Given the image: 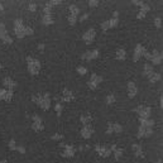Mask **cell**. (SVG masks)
<instances>
[{"label": "cell", "instance_id": "obj_18", "mask_svg": "<svg viewBox=\"0 0 163 163\" xmlns=\"http://www.w3.org/2000/svg\"><path fill=\"white\" fill-rule=\"evenodd\" d=\"M110 152H113L114 153L116 161H119V159L121 158V155H123V149L118 147L116 144H111V146H110Z\"/></svg>", "mask_w": 163, "mask_h": 163}, {"label": "cell", "instance_id": "obj_6", "mask_svg": "<svg viewBox=\"0 0 163 163\" xmlns=\"http://www.w3.org/2000/svg\"><path fill=\"white\" fill-rule=\"evenodd\" d=\"M32 129L34 132H42L44 129V124L41 116H38L37 114H34L32 118Z\"/></svg>", "mask_w": 163, "mask_h": 163}, {"label": "cell", "instance_id": "obj_27", "mask_svg": "<svg viewBox=\"0 0 163 163\" xmlns=\"http://www.w3.org/2000/svg\"><path fill=\"white\" fill-rule=\"evenodd\" d=\"M68 11H70V14L68 15H75V17H78V13H80V8L76 5V4H72L68 8Z\"/></svg>", "mask_w": 163, "mask_h": 163}, {"label": "cell", "instance_id": "obj_30", "mask_svg": "<svg viewBox=\"0 0 163 163\" xmlns=\"http://www.w3.org/2000/svg\"><path fill=\"white\" fill-rule=\"evenodd\" d=\"M51 9H52V5L51 3H45L43 5V14H51Z\"/></svg>", "mask_w": 163, "mask_h": 163}, {"label": "cell", "instance_id": "obj_16", "mask_svg": "<svg viewBox=\"0 0 163 163\" xmlns=\"http://www.w3.org/2000/svg\"><path fill=\"white\" fill-rule=\"evenodd\" d=\"M143 49H144V47H143L142 44H136L135 45V48H134V56H133V61H134V62L139 61L140 57L143 56Z\"/></svg>", "mask_w": 163, "mask_h": 163}, {"label": "cell", "instance_id": "obj_35", "mask_svg": "<svg viewBox=\"0 0 163 163\" xmlns=\"http://www.w3.org/2000/svg\"><path fill=\"white\" fill-rule=\"evenodd\" d=\"M1 41L4 42V43H6V44H11V43H13V38L9 37L8 34H6L5 37H3V38H1Z\"/></svg>", "mask_w": 163, "mask_h": 163}, {"label": "cell", "instance_id": "obj_37", "mask_svg": "<svg viewBox=\"0 0 163 163\" xmlns=\"http://www.w3.org/2000/svg\"><path fill=\"white\" fill-rule=\"evenodd\" d=\"M9 149H11V150L17 149V143H15V139H13V138L9 140Z\"/></svg>", "mask_w": 163, "mask_h": 163}, {"label": "cell", "instance_id": "obj_12", "mask_svg": "<svg viewBox=\"0 0 163 163\" xmlns=\"http://www.w3.org/2000/svg\"><path fill=\"white\" fill-rule=\"evenodd\" d=\"M95 150L99 153V155H101V157H104V158H106V157H109L110 154H111V152H110V148L109 147H106V146H97L95 147Z\"/></svg>", "mask_w": 163, "mask_h": 163}, {"label": "cell", "instance_id": "obj_1", "mask_svg": "<svg viewBox=\"0 0 163 163\" xmlns=\"http://www.w3.org/2000/svg\"><path fill=\"white\" fill-rule=\"evenodd\" d=\"M32 101L39 106L42 110L47 111L51 108V97H49L48 92H42V94H36L32 96Z\"/></svg>", "mask_w": 163, "mask_h": 163}, {"label": "cell", "instance_id": "obj_46", "mask_svg": "<svg viewBox=\"0 0 163 163\" xmlns=\"http://www.w3.org/2000/svg\"><path fill=\"white\" fill-rule=\"evenodd\" d=\"M5 92H6L5 89H0V100H4V97H5Z\"/></svg>", "mask_w": 163, "mask_h": 163}, {"label": "cell", "instance_id": "obj_54", "mask_svg": "<svg viewBox=\"0 0 163 163\" xmlns=\"http://www.w3.org/2000/svg\"><path fill=\"white\" fill-rule=\"evenodd\" d=\"M1 68H3V66H1V63H0V70H1Z\"/></svg>", "mask_w": 163, "mask_h": 163}, {"label": "cell", "instance_id": "obj_8", "mask_svg": "<svg viewBox=\"0 0 163 163\" xmlns=\"http://www.w3.org/2000/svg\"><path fill=\"white\" fill-rule=\"evenodd\" d=\"M101 81H102L101 76H99L96 73H92V75H91V77H90V80H89V82H87V85H89V87L91 90H95Z\"/></svg>", "mask_w": 163, "mask_h": 163}, {"label": "cell", "instance_id": "obj_28", "mask_svg": "<svg viewBox=\"0 0 163 163\" xmlns=\"http://www.w3.org/2000/svg\"><path fill=\"white\" fill-rule=\"evenodd\" d=\"M115 57H116V59H119V61H124L127 58V52H125V49H123V48L118 49Z\"/></svg>", "mask_w": 163, "mask_h": 163}, {"label": "cell", "instance_id": "obj_21", "mask_svg": "<svg viewBox=\"0 0 163 163\" xmlns=\"http://www.w3.org/2000/svg\"><path fill=\"white\" fill-rule=\"evenodd\" d=\"M4 86L8 87V91H13L17 87V82L14 80H11L10 77H5L4 78Z\"/></svg>", "mask_w": 163, "mask_h": 163}, {"label": "cell", "instance_id": "obj_44", "mask_svg": "<svg viewBox=\"0 0 163 163\" xmlns=\"http://www.w3.org/2000/svg\"><path fill=\"white\" fill-rule=\"evenodd\" d=\"M15 150H18L19 153H22V154H24L25 153V148L24 147H22V146H17V149Z\"/></svg>", "mask_w": 163, "mask_h": 163}, {"label": "cell", "instance_id": "obj_51", "mask_svg": "<svg viewBox=\"0 0 163 163\" xmlns=\"http://www.w3.org/2000/svg\"><path fill=\"white\" fill-rule=\"evenodd\" d=\"M4 9V6H3V4H0V10H3Z\"/></svg>", "mask_w": 163, "mask_h": 163}, {"label": "cell", "instance_id": "obj_39", "mask_svg": "<svg viewBox=\"0 0 163 163\" xmlns=\"http://www.w3.org/2000/svg\"><path fill=\"white\" fill-rule=\"evenodd\" d=\"M76 20H77V17H75V15H68V23H70V25H73Z\"/></svg>", "mask_w": 163, "mask_h": 163}, {"label": "cell", "instance_id": "obj_24", "mask_svg": "<svg viewBox=\"0 0 163 163\" xmlns=\"http://www.w3.org/2000/svg\"><path fill=\"white\" fill-rule=\"evenodd\" d=\"M139 123H140V125H142V127L153 128L154 120H153V119H139Z\"/></svg>", "mask_w": 163, "mask_h": 163}, {"label": "cell", "instance_id": "obj_13", "mask_svg": "<svg viewBox=\"0 0 163 163\" xmlns=\"http://www.w3.org/2000/svg\"><path fill=\"white\" fill-rule=\"evenodd\" d=\"M123 130L120 124L118 123H109L108 124V129H106V134H113V133H120Z\"/></svg>", "mask_w": 163, "mask_h": 163}, {"label": "cell", "instance_id": "obj_9", "mask_svg": "<svg viewBox=\"0 0 163 163\" xmlns=\"http://www.w3.org/2000/svg\"><path fill=\"white\" fill-rule=\"evenodd\" d=\"M95 37H96V33H95V29L94 28H91V29H89L87 32L83 34L82 36V41L85 42L86 44H91L94 42V39H95Z\"/></svg>", "mask_w": 163, "mask_h": 163}, {"label": "cell", "instance_id": "obj_19", "mask_svg": "<svg viewBox=\"0 0 163 163\" xmlns=\"http://www.w3.org/2000/svg\"><path fill=\"white\" fill-rule=\"evenodd\" d=\"M149 9H150V6L148 5V4L143 3L142 6H140V10L138 11V14H136V18H138V19H143L147 15L148 11H149Z\"/></svg>", "mask_w": 163, "mask_h": 163}, {"label": "cell", "instance_id": "obj_26", "mask_svg": "<svg viewBox=\"0 0 163 163\" xmlns=\"http://www.w3.org/2000/svg\"><path fill=\"white\" fill-rule=\"evenodd\" d=\"M42 22H43V24H45V25L53 24V17H52V14H43V17H42Z\"/></svg>", "mask_w": 163, "mask_h": 163}, {"label": "cell", "instance_id": "obj_25", "mask_svg": "<svg viewBox=\"0 0 163 163\" xmlns=\"http://www.w3.org/2000/svg\"><path fill=\"white\" fill-rule=\"evenodd\" d=\"M143 72H144V75H146L147 77H150V76L154 73V70H153V67H152L149 63H146L144 64V68H143Z\"/></svg>", "mask_w": 163, "mask_h": 163}, {"label": "cell", "instance_id": "obj_4", "mask_svg": "<svg viewBox=\"0 0 163 163\" xmlns=\"http://www.w3.org/2000/svg\"><path fill=\"white\" fill-rule=\"evenodd\" d=\"M134 113H136L139 115V119H149L150 115V108L146 105H139L134 109Z\"/></svg>", "mask_w": 163, "mask_h": 163}, {"label": "cell", "instance_id": "obj_49", "mask_svg": "<svg viewBox=\"0 0 163 163\" xmlns=\"http://www.w3.org/2000/svg\"><path fill=\"white\" fill-rule=\"evenodd\" d=\"M38 49H39V51H43V49H44V44L41 43L39 45H38Z\"/></svg>", "mask_w": 163, "mask_h": 163}, {"label": "cell", "instance_id": "obj_53", "mask_svg": "<svg viewBox=\"0 0 163 163\" xmlns=\"http://www.w3.org/2000/svg\"><path fill=\"white\" fill-rule=\"evenodd\" d=\"M157 163H162V159H158V162Z\"/></svg>", "mask_w": 163, "mask_h": 163}, {"label": "cell", "instance_id": "obj_3", "mask_svg": "<svg viewBox=\"0 0 163 163\" xmlns=\"http://www.w3.org/2000/svg\"><path fill=\"white\" fill-rule=\"evenodd\" d=\"M59 148H61V155L64 158H71L75 155L76 148L71 144H64V143H59Z\"/></svg>", "mask_w": 163, "mask_h": 163}, {"label": "cell", "instance_id": "obj_52", "mask_svg": "<svg viewBox=\"0 0 163 163\" xmlns=\"http://www.w3.org/2000/svg\"><path fill=\"white\" fill-rule=\"evenodd\" d=\"M0 163H9V162H6V161H0Z\"/></svg>", "mask_w": 163, "mask_h": 163}, {"label": "cell", "instance_id": "obj_38", "mask_svg": "<svg viewBox=\"0 0 163 163\" xmlns=\"http://www.w3.org/2000/svg\"><path fill=\"white\" fill-rule=\"evenodd\" d=\"M77 72H78L80 75H86L87 73V68L83 67V66H78L77 67Z\"/></svg>", "mask_w": 163, "mask_h": 163}, {"label": "cell", "instance_id": "obj_31", "mask_svg": "<svg viewBox=\"0 0 163 163\" xmlns=\"http://www.w3.org/2000/svg\"><path fill=\"white\" fill-rule=\"evenodd\" d=\"M114 102H115V96H114V94H109L108 96H106V104L113 105Z\"/></svg>", "mask_w": 163, "mask_h": 163}, {"label": "cell", "instance_id": "obj_17", "mask_svg": "<svg viewBox=\"0 0 163 163\" xmlns=\"http://www.w3.org/2000/svg\"><path fill=\"white\" fill-rule=\"evenodd\" d=\"M136 92H138V89H136L135 83L133 81H129L128 82V96L130 99H133V97H135Z\"/></svg>", "mask_w": 163, "mask_h": 163}, {"label": "cell", "instance_id": "obj_48", "mask_svg": "<svg viewBox=\"0 0 163 163\" xmlns=\"http://www.w3.org/2000/svg\"><path fill=\"white\" fill-rule=\"evenodd\" d=\"M51 3V5H58V4H61V1H58V0H53V1H49Z\"/></svg>", "mask_w": 163, "mask_h": 163}, {"label": "cell", "instance_id": "obj_32", "mask_svg": "<svg viewBox=\"0 0 163 163\" xmlns=\"http://www.w3.org/2000/svg\"><path fill=\"white\" fill-rule=\"evenodd\" d=\"M8 34V32H6V28H5V25L3 24V23H0V39H1L3 37H5Z\"/></svg>", "mask_w": 163, "mask_h": 163}, {"label": "cell", "instance_id": "obj_45", "mask_svg": "<svg viewBox=\"0 0 163 163\" xmlns=\"http://www.w3.org/2000/svg\"><path fill=\"white\" fill-rule=\"evenodd\" d=\"M33 34V29L29 27H25V36H32Z\"/></svg>", "mask_w": 163, "mask_h": 163}, {"label": "cell", "instance_id": "obj_22", "mask_svg": "<svg viewBox=\"0 0 163 163\" xmlns=\"http://www.w3.org/2000/svg\"><path fill=\"white\" fill-rule=\"evenodd\" d=\"M80 120H81L82 125H91V121H92V116H91L90 113H83L81 116H80Z\"/></svg>", "mask_w": 163, "mask_h": 163}, {"label": "cell", "instance_id": "obj_15", "mask_svg": "<svg viewBox=\"0 0 163 163\" xmlns=\"http://www.w3.org/2000/svg\"><path fill=\"white\" fill-rule=\"evenodd\" d=\"M97 57H99V51H97V49H94V51H87V52H85L81 56V58L85 59V61H90V59L97 58Z\"/></svg>", "mask_w": 163, "mask_h": 163}, {"label": "cell", "instance_id": "obj_11", "mask_svg": "<svg viewBox=\"0 0 163 163\" xmlns=\"http://www.w3.org/2000/svg\"><path fill=\"white\" fill-rule=\"evenodd\" d=\"M118 23H119V19L118 18H113V19H109V20H105L104 23H101V29L108 30L110 28H114V27L118 25Z\"/></svg>", "mask_w": 163, "mask_h": 163}, {"label": "cell", "instance_id": "obj_42", "mask_svg": "<svg viewBox=\"0 0 163 163\" xmlns=\"http://www.w3.org/2000/svg\"><path fill=\"white\" fill-rule=\"evenodd\" d=\"M62 138H63V135H61L59 133H56V134L52 135V139H53V140H61Z\"/></svg>", "mask_w": 163, "mask_h": 163}, {"label": "cell", "instance_id": "obj_50", "mask_svg": "<svg viewBox=\"0 0 163 163\" xmlns=\"http://www.w3.org/2000/svg\"><path fill=\"white\" fill-rule=\"evenodd\" d=\"M133 4H135V5H139V6H142V4H143V1H133Z\"/></svg>", "mask_w": 163, "mask_h": 163}, {"label": "cell", "instance_id": "obj_47", "mask_svg": "<svg viewBox=\"0 0 163 163\" xmlns=\"http://www.w3.org/2000/svg\"><path fill=\"white\" fill-rule=\"evenodd\" d=\"M89 18V14L85 13V14H82L81 17H80V22H83V20H86V19Z\"/></svg>", "mask_w": 163, "mask_h": 163}, {"label": "cell", "instance_id": "obj_33", "mask_svg": "<svg viewBox=\"0 0 163 163\" xmlns=\"http://www.w3.org/2000/svg\"><path fill=\"white\" fill-rule=\"evenodd\" d=\"M55 109H56V114L59 116L61 113H62V102H57L56 106H55Z\"/></svg>", "mask_w": 163, "mask_h": 163}, {"label": "cell", "instance_id": "obj_40", "mask_svg": "<svg viewBox=\"0 0 163 163\" xmlns=\"http://www.w3.org/2000/svg\"><path fill=\"white\" fill-rule=\"evenodd\" d=\"M154 24H155V27L157 28H162V19L159 18V17H157L154 19Z\"/></svg>", "mask_w": 163, "mask_h": 163}, {"label": "cell", "instance_id": "obj_36", "mask_svg": "<svg viewBox=\"0 0 163 163\" xmlns=\"http://www.w3.org/2000/svg\"><path fill=\"white\" fill-rule=\"evenodd\" d=\"M11 99H13V91H8V90H6L4 100H5V101H11Z\"/></svg>", "mask_w": 163, "mask_h": 163}, {"label": "cell", "instance_id": "obj_7", "mask_svg": "<svg viewBox=\"0 0 163 163\" xmlns=\"http://www.w3.org/2000/svg\"><path fill=\"white\" fill-rule=\"evenodd\" d=\"M56 99H57V102H62V101L70 102V101L73 100L75 96H73V94H72V91H71V90H68V89H63L62 95H61V96H57Z\"/></svg>", "mask_w": 163, "mask_h": 163}, {"label": "cell", "instance_id": "obj_5", "mask_svg": "<svg viewBox=\"0 0 163 163\" xmlns=\"http://www.w3.org/2000/svg\"><path fill=\"white\" fill-rule=\"evenodd\" d=\"M14 32L17 34L18 38L25 37V25L23 24L22 19H17V20L14 22Z\"/></svg>", "mask_w": 163, "mask_h": 163}, {"label": "cell", "instance_id": "obj_34", "mask_svg": "<svg viewBox=\"0 0 163 163\" xmlns=\"http://www.w3.org/2000/svg\"><path fill=\"white\" fill-rule=\"evenodd\" d=\"M38 9V5L36 3H29V5H28V10L29 11H32V13H34V11H36Z\"/></svg>", "mask_w": 163, "mask_h": 163}, {"label": "cell", "instance_id": "obj_2", "mask_svg": "<svg viewBox=\"0 0 163 163\" xmlns=\"http://www.w3.org/2000/svg\"><path fill=\"white\" fill-rule=\"evenodd\" d=\"M27 62H28V70H29V73L30 75L36 76V75L39 73V71H41V63H39V61L36 59L34 57L28 56V57H27Z\"/></svg>", "mask_w": 163, "mask_h": 163}, {"label": "cell", "instance_id": "obj_29", "mask_svg": "<svg viewBox=\"0 0 163 163\" xmlns=\"http://www.w3.org/2000/svg\"><path fill=\"white\" fill-rule=\"evenodd\" d=\"M148 80H149L150 83L157 82V81H159V80H161V73H157V72H154V73L150 77H148Z\"/></svg>", "mask_w": 163, "mask_h": 163}, {"label": "cell", "instance_id": "obj_43", "mask_svg": "<svg viewBox=\"0 0 163 163\" xmlns=\"http://www.w3.org/2000/svg\"><path fill=\"white\" fill-rule=\"evenodd\" d=\"M97 5H99L97 0H91V1H89V6H91V8H95V6H97Z\"/></svg>", "mask_w": 163, "mask_h": 163}, {"label": "cell", "instance_id": "obj_20", "mask_svg": "<svg viewBox=\"0 0 163 163\" xmlns=\"http://www.w3.org/2000/svg\"><path fill=\"white\" fill-rule=\"evenodd\" d=\"M150 61H152V63H154V64H159L162 62V55L159 53L157 49H154L153 52L150 53Z\"/></svg>", "mask_w": 163, "mask_h": 163}, {"label": "cell", "instance_id": "obj_10", "mask_svg": "<svg viewBox=\"0 0 163 163\" xmlns=\"http://www.w3.org/2000/svg\"><path fill=\"white\" fill-rule=\"evenodd\" d=\"M152 134H153V128H147V127H142L140 125L136 138H147V136H150Z\"/></svg>", "mask_w": 163, "mask_h": 163}, {"label": "cell", "instance_id": "obj_14", "mask_svg": "<svg viewBox=\"0 0 163 163\" xmlns=\"http://www.w3.org/2000/svg\"><path fill=\"white\" fill-rule=\"evenodd\" d=\"M80 133H81L82 138L89 139V138H91V135H92V133H94V128L91 127V125H83Z\"/></svg>", "mask_w": 163, "mask_h": 163}, {"label": "cell", "instance_id": "obj_23", "mask_svg": "<svg viewBox=\"0 0 163 163\" xmlns=\"http://www.w3.org/2000/svg\"><path fill=\"white\" fill-rule=\"evenodd\" d=\"M132 149H133V153H134L136 157H140V158L144 157V152L142 149V147H140V144L134 143L133 144V147H132Z\"/></svg>", "mask_w": 163, "mask_h": 163}, {"label": "cell", "instance_id": "obj_41", "mask_svg": "<svg viewBox=\"0 0 163 163\" xmlns=\"http://www.w3.org/2000/svg\"><path fill=\"white\" fill-rule=\"evenodd\" d=\"M143 56L146 57V58H147L148 61H150V56H152V55H150V52H148V51H147L146 48L143 49Z\"/></svg>", "mask_w": 163, "mask_h": 163}]
</instances>
